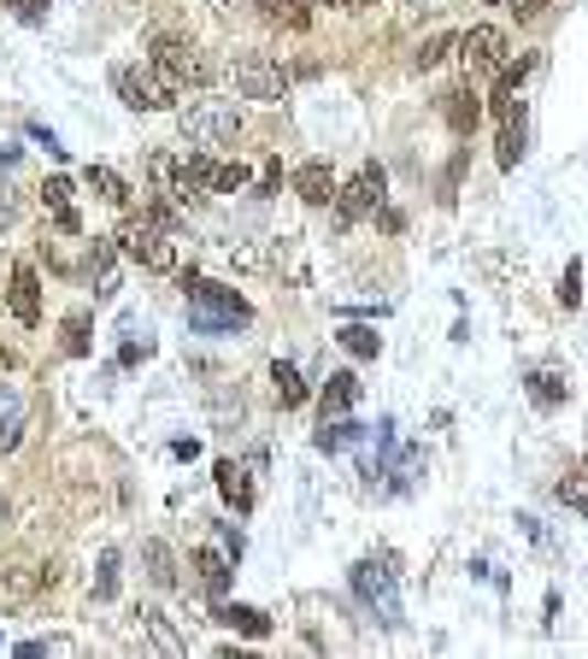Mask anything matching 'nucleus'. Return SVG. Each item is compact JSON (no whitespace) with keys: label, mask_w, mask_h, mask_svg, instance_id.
<instances>
[{"label":"nucleus","mask_w":588,"mask_h":659,"mask_svg":"<svg viewBox=\"0 0 588 659\" xmlns=\"http://www.w3.org/2000/svg\"><path fill=\"white\" fill-rule=\"evenodd\" d=\"M454 47H459V59H465V72H471V77H482V72H500V59H507V36H500L494 24L465 30V36H459Z\"/></svg>","instance_id":"9"},{"label":"nucleus","mask_w":588,"mask_h":659,"mask_svg":"<svg viewBox=\"0 0 588 659\" xmlns=\"http://www.w3.org/2000/svg\"><path fill=\"white\" fill-rule=\"evenodd\" d=\"M142 624H148V636H153V648H160V653H183V648H188V641L165 624L160 606H142Z\"/></svg>","instance_id":"26"},{"label":"nucleus","mask_w":588,"mask_h":659,"mask_svg":"<svg viewBox=\"0 0 588 659\" xmlns=\"http://www.w3.org/2000/svg\"><path fill=\"white\" fill-rule=\"evenodd\" d=\"M89 189L107 200V207H130V183L112 172V165H89Z\"/></svg>","instance_id":"24"},{"label":"nucleus","mask_w":588,"mask_h":659,"mask_svg":"<svg viewBox=\"0 0 588 659\" xmlns=\"http://www.w3.org/2000/svg\"><path fill=\"white\" fill-rule=\"evenodd\" d=\"M218 7H224V12H236V7H248V0H218Z\"/></svg>","instance_id":"41"},{"label":"nucleus","mask_w":588,"mask_h":659,"mask_svg":"<svg viewBox=\"0 0 588 659\" xmlns=\"http://www.w3.org/2000/svg\"><path fill=\"white\" fill-rule=\"evenodd\" d=\"M259 12H265L271 24H294V30H306V7L301 0H253Z\"/></svg>","instance_id":"29"},{"label":"nucleus","mask_w":588,"mask_h":659,"mask_svg":"<svg viewBox=\"0 0 588 659\" xmlns=\"http://www.w3.org/2000/svg\"><path fill=\"white\" fill-rule=\"evenodd\" d=\"M294 195H301L306 207H330V200H336V177H330V165H324V160L301 165V172H294Z\"/></svg>","instance_id":"14"},{"label":"nucleus","mask_w":588,"mask_h":659,"mask_svg":"<svg viewBox=\"0 0 588 659\" xmlns=\"http://www.w3.org/2000/svg\"><path fill=\"white\" fill-rule=\"evenodd\" d=\"M19 165V147H0V172H12Z\"/></svg>","instance_id":"38"},{"label":"nucleus","mask_w":588,"mask_h":659,"mask_svg":"<svg viewBox=\"0 0 588 659\" xmlns=\"http://www.w3.org/2000/svg\"><path fill=\"white\" fill-rule=\"evenodd\" d=\"M359 436H366V425H353V418H324L318 448H324V453H341V448H353Z\"/></svg>","instance_id":"25"},{"label":"nucleus","mask_w":588,"mask_h":659,"mask_svg":"<svg viewBox=\"0 0 588 659\" xmlns=\"http://www.w3.org/2000/svg\"><path fill=\"white\" fill-rule=\"evenodd\" d=\"M148 565H153L148 578L160 583V589H171V583H177V560H171V548H165V542H148Z\"/></svg>","instance_id":"30"},{"label":"nucleus","mask_w":588,"mask_h":659,"mask_svg":"<svg viewBox=\"0 0 588 659\" xmlns=\"http://www.w3.org/2000/svg\"><path fill=\"white\" fill-rule=\"evenodd\" d=\"M65 348H72V353H89V325H83V318H72V325H65Z\"/></svg>","instance_id":"36"},{"label":"nucleus","mask_w":588,"mask_h":659,"mask_svg":"<svg viewBox=\"0 0 588 659\" xmlns=\"http://www.w3.org/2000/svg\"><path fill=\"white\" fill-rule=\"evenodd\" d=\"M24 442V395L12 383H0V453Z\"/></svg>","instance_id":"16"},{"label":"nucleus","mask_w":588,"mask_h":659,"mask_svg":"<svg viewBox=\"0 0 588 659\" xmlns=\"http://www.w3.org/2000/svg\"><path fill=\"white\" fill-rule=\"evenodd\" d=\"M112 589H118V553H107V560H100V583H95V595L107 601Z\"/></svg>","instance_id":"35"},{"label":"nucleus","mask_w":588,"mask_h":659,"mask_svg":"<svg viewBox=\"0 0 588 659\" xmlns=\"http://www.w3.org/2000/svg\"><path fill=\"white\" fill-rule=\"evenodd\" d=\"M447 54H454V36H429V42L418 47V65H424V72H429V65H442Z\"/></svg>","instance_id":"32"},{"label":"nucleus","mask_w":588,"mask_h":659,"mask_svg":"<svg viewBox=\"0 0 588 659\" xmlns=\"http://www.w3.org/2000/svg\"><path fill=\"white\" fill-rule=\"evenodd\" d=\"M442 112H447V124H454L459 136H471V130H477V118H482L477 89H454V95H442Z\"/></svg>","instance_id":"20"},{"label":"nucleus","mask_w":588,"mask_h":659,"mask_svg":"<svg viewBox=\"0 0 588 659\" xmlns=\"http://www.w3.org/2000/svg\"><path fill=\"white\" fill-rule=\"evenodd\" d=\"M153 65H160L177 89H183V83H213V59H200V47L195 42H177V36L153 42Z\"/></svg>","instance_id":"8"},{"label":"nucleus","mask_w":588,"mask_h":659,"mask_svg":"<svg viewBox=\"0 0 588 659\" xmlns=\"http://www.w3.org/2000/svg\"><path fill=\"white\" fill-rule=\"evenodd\" d=\"M559 300H565V307H577V300H582V265H565V277H559Z\"/></svg>","instance_id":"34"},{"label":"nucleus","mask_w":588,"mask_h":659,"mask_svg":"<svg viewBox=\"0 0 588 659\" xmlns=\"http://www.w3.org/2000/svg\"><path fill=\"white\" fill-rule=\"evenodd\" d=\"M118 248H124L142 272H171V265H177V242H171V224L160 212L130 218V224L118 230Z\"/></svg>","instance_id":"2"},{"label":"nucleus","mask_w":588,"mask_h":659,"mask_svg":"<svg viewBox=\"0 0 588 659\" xmlns=\"http://www.w3.org/2000/svg\"><path fill=\"white\" fill-rule=\"evenodd\" d=\"M336 342H341V348H348V353H353V360H377V348H383V336H377L371 325H348V330H341V336H336Z\"/></svg>","instance_id":"27"},{"label":"nucleus","mask_w":588,"mask_h":659,"mask_svg":"<svg viewBox=\"0 0 588 659\" xmlns=\"http://www.w3.org/2000/svg\"><path fill=\"white\" fill-rule=\"evenodd\" d=\"M7 300H12V318H19V325H42V283H36L30 265H12Z\"/></svg>","instance_id":"13"},{"label":"nucleus","mask_w":588,"mask_h":659,"mask_svg":"<svg viewBox=\"0 0 588 659\" xmlns=\"http://www.w3.org/2000/svg\"><path fill=\"white\" fill-rule=\"evenodd\" d=\"M183 289H188V330H200V336H218V330H241L253 318V307L241 300L236 289H224V283H206L188 272L183 277Z\"/></svg>","instance_id":"1"},{"label":"nucleus","mask_w":588,"mask_h":659,"mask_svg":"<svg viewBox=\"0 0 588 659\" xmlns=\"http://www.w3.org/2000/svg\"><path fill=\"white\" fill-rule=\"evenodd\" d=\"M177 124H183L188 147H224L241 136L236 100H188V107H177Z\"/></svg>","instance_id":"3"},{"label":"nucleus","mask_w":588,"mask_h":659,"mask_svg":"<svg viewBox=\"0 0 588 659\" xmlns=\"http://www.w3.org/2000/svg\"><path fill=\"white\" fill-rule=\"evenodd\" d=\"M7 7H12V19H24V24H42L54 0H7Z\"/></svg>","instance_id":"33"},{"label":"nucleus","mask_w":588,"mask_h":659,"mask_svg":"<svg viewBox=\"0 0 588 659\" xmlns=\"http://www.w3.org/2000/svg\"><path fill=\"white\" fill-rule=\"evenodd\" d=\"M353 400H359V377H353V371H336V377L324 383V395H318V413L324 418H341Z\"/></svg>","instance_id":"18"},{"label":"nucleus","mask_w":588,"mask_h":659,"mask_svg":"<svg viewBox=\"0 0 588 659\" xmlns=\"http://www.w3.org/2000/svg\"><path fill=\"white\" fill-rule=\"evenodd\" d=\"M195 578H200V589H206V595H224V589H230V578H236V571H230V553H218V548H200L195 553Z\"/></svg>","instance_id":"17"},{"label":"nucleus","mask_w":588,"mask_h":659,"mask_svg":"<svg viewBox=\"0 0 588 659\" xmlns=\"http://www.w3.org/2000/svg\"><path fill=\"white\" fill-rule=\"evenodd\" d=\"M535 72V54H518V59H500V77H494V118H512V112H524L518 107V89H524V77Z\"/></svg>","instance_id":"12"},{"label":"nucleus","mask_w":588,"mask_h":659,"mask_svg":"<svg viewBox=\"0 0 588 659\" xmlns=\"http://www.w3.org/2000/svg\"><path fill=\"white\" fill-rule=\"evenodd\" d=\"M500 172H518V160H524V112L500 118V147H494Z\"/></svg>","instance_id":"21"},{"label":"nucleus","mask_w":588,"mask_h":659,"mask_svg":"<svg viewBox=\"0 0 588 659\" xmlns=\"http://www.w3.org/2000/svg\"><path fill=\"white\" fill-rule=\"evenodd\" d=\"M383 195H389L383 165H359V172L348 177V189H336V218H341V224H359L366 212L383 207Z\"/></svg>","instance_id":"6"},{"label":"nucleus","mask_w":588,"mask_h":659,"mask_svg":"<svg viewBox=\"0 0 588 659\" xmlns=\"http://www.w3.org/2000/svg\"><path fill=\"white\" fill-rule=\"evenodd\" d=\"M288 83H294V72L283 59H265V54H241L236 59V89L248 100H283Z\"/></svg>","instance_id":"5"},{"label":"nucleus","mask_w":588,"mask_h":659,"mask_svg":"<svg viewBox=\"0 0 588 659\" xmlns=\"http://www.w3.org/2000/svg\"><path fill=\"white\" fill-rule=\"evenodd\" d=\"M353 589H359V601H366L371 613L389 624V630L401 624V595H394V571H389V565L359 560V565H353Z\"/></svg>","instance_id":"7"},{"label":"nucleus","mask_w":588,"mask_h":659,"mask_svg":"<svg viewBox=\"0 0 588 659\" xmlns=\"http://www.w3.org/2000/svg\"><path fill=\"white\" fill-rule=\"evenodd\" d=\"M524 388H530V400H535L542 413L565 407V377H559V371H530V377H524Z\"/></svg>","instance_id":"22"},{"label":"nucleus","mask_w":588,"mask_h":659,"mask_svg":"<svg viewBox=\"0 0 588 659\" xmlns=\"http://www.w3.org/2000/svg\"><path fill=\"white\" fill-rule=\"evenodd\" d=\"M271 383H276V400H283V407H301V400H306V383H301V371H294V365L276 360L271 365Z\"/></svg>","instance_id":"28"},{"label":"nucleus","mask_w":588,"mask_h":659,"mask_svg":"<svg viewBox=\"0 0 588 659\" xmlns=\"http://www.w3.org/2000/svg\"><path fill=\"white\" fill-rule=\"evenodd\" d=\"M542 7H547V0H512V12H518L524 24H530V19H542Z\"/></svg>","instance_id":"37"},{"label":"nucleus","mask_w":588,"mask_h":659,"mask_svg":"<svg viewBox=\"0 0 588 659\" xmlns=\"http://www.w3.org/2000/svg\"><path fill=\"white\" fill-rule=\"evenodd\" d=\"M224 630H241V636H271V618L259 613V606H218L213 613Z\"/></svg>","instance_id":"23"},{"label":"nucleus","mask_w":588,"mask_h":659,"mask_svg":"<svg viewBox=\"0 0 588 659\" xmlns=\"http://www.w3.org/2000/svg\"><path fill=\"white\" fill-rule=\"evenodd\" d=\"M553 495H559L570 513H582V518H588V477H565L559 488H553Z\"/></svg>","instance_id":"31"},{"label":"nucleus","mask_w":588,"mask_h":659,"mask_svg":"<svg viewBox=\"0 0 588 659\" xmlns=\"http://www.w3.org/2000/svg\"><path fill=\"white\" fill-rule=\"evenodd\" d=\"M7 224H12V200L0 195V230H7Z\"/></svg>","instance_id":"39"},{"label":"nucleus","mask_w":588,"mask_h":659,"mask_svg":"<svg viewBox=\"0 0 588 659\" xmlns=\"http://www.w3.org/2000/svg\"><path fill=\"white\" fill-rule=\"evenodd\" d=\"M324 7H371V0H324Z\"/></svg>","instance_id":"40"},{"label":"nucleus","mask_w":588,"mask_h":659,"mask_svg":"<svg viewBox=\"0 0 588 659\" xmlns=\"http://www.w3.org/2000/svg\"><path fill=\"white\" fill-rule=\"evenodd\" d=\"M112 89L130 112H171L177 107V83H171L160 65H118L112 72Z\"/></svg>","instance_id":"4"},{"label":"nucleus","mask_w":588,"mask_h":659,"mask_svg":"<svg viewBox=\"0 0 588 659\" xmlns=\"http://www.w3.org/2000/svg\"><path fill=\"white\" fill-rule=\"evenodd\" d=\"M218 495L236 506V513H253V483H248V471H241L236 460H218Z\"/></svg>","instance_id":"19"},{"label":"nucleus","mask_w":588,"mask_h":659,"mask_svg":"<svg viewBox=\"0 0 588 659\" xmlns=\"http://www.w3.org/2000/svg\"><path fill=\"white\" fill-rule=\"evenodd\" d=\"M188 177L200 183V189H213V195H236V189H248V165H230V160H213V154H188Z\"/></svg>","instance_id":"10"},{"label":"nucleus","mask_w":588,"mask_h":659,"mask_svg":"<svg viewBox=\"0 0 588 659\" xmlns=\"http://www.w3.org/2000/svg\"><path fill=\"white\" fill-rule=\"evenodd\" d=\"M42 207L54 212V224H59L65 235L83 230V218H77V207H72V183H65V177H47V183H42Z\"/></svg>","instance_id":"15"},{"label":"nucleus","mask_w":588,"mask_h":659,"mask_svg":"<svg viewBox=\"0 0 588 659\" xmlns=\"http://www.w3.org/2000/svg\"><path fill=\"white\" fill-rule=\"evenodd\" d=\"M148 172H153V183H160V195L171 200V207H195V200H200V183L188 177V165H183V160L153 154V160H148Z\"/></svg>","instance_id":"11"}]
</instances>
